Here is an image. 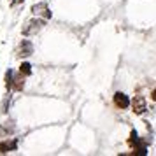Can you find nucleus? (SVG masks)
Instances as JSON below:
<instances>
[{"label": "nucleus", "instance_id": "f257e3e1", "mask_svg": "<svg viewBox=\"0 0 156 156\" xmlns=\"http://www.w3.org/2000/svg\"><path fill=\"white\" fill-rule=\"evenodd\" d=\"M44 27V20H30L23 27V35H34Z\"/></svg>", "mask_w": 156, "mask_h": 156}, {"label": "nucleus", "instance_id": "f03ea898", "mask_svg": "<svg viewBox=\"0 0 156 156\" xmlns=\"http://www.w3.org/2000/svg\"><path fill=\"white\" fill-rule=\"evenodd\" d=\"M130 104H132V107H133V112L135 114H142V112H146V109H147L146 100H144V97H140V95H137Z\"/></svg>", "mask_w": 156, "mask_h": 156}, {"label": "nucleus", "instance_id": "7ed1b4c3", "mask_svg": "<svg viewBox=\"0 0 156 156\" xmlns=\"http://www.w3.org/2000/svg\"><path fill=\"white\" fill-rule=\"evenodd\" d=\"M32 12H34V14H42L46 20H49V18H51V11H49V7H48V4H46V2L35 4V5L32 7Z\"/></svg>", "mask_w": 156, "mask_h": 156}, {"label": "nucleus", "instance_id": "20e7f679", "mask_svg": "<svg viewBox=\"0 0 156 156\" xmlns=\"http://www.w3.org/2000/svg\"><path fill=\"white\" fill-rule=\"evenodd\" d=\"M114 104L119 107V109H128V107H130V98H128L125 93L118 91L114 95Z\"/></svg>", "mask_w": 156, "mask_h": 156}, {"label": "nucleus", "instance_id": "39448f33", "mask_svg": "<svg viewBox=\"0 0 156 156\" xmlns=\"http://www.w3.org/2000/svg\"><path fill=\"white\" fill-rule=\"evenodd\" d=\"M32 53H34V46H32V42L23 41L21 46H20V56H30Z\"/></svg>", "mask_w": 156, "mask_h": 156}, {"label": "nucleus", "instance_id": "423d86ee", "mask_svg": "<svg viewBox=\"0 0 156 156\" xmlns=\"http://www.w3.org/2000/svg\"><path fill=\"white\" fill-rule=\"evenodd\" d=\"M16 147H18V142L16 140L2 142V144H0V153H9V151H14Z\"/></svg>", "mask_w": 156, "mask_h": 156}, {"label": "nucleus", "instance_id": "0eeeda50", "mask_svg": "<svg viewBox=\"0 0 156 156\" xmlns=\"http://www.w3.org/2000/svg\"><path fill=\"white\" fill-rule=\"evenodd\" d=\"M12 79H14V72L9 69V70L5 72V88H7V90L12 88Z\"/></svg>", "mask_w": 156, "mask_h": 156}, {"label": "nucleus", "instance_id": "6e6552de", "mask_svg": "<svg viewBox=\"0 0 156 156\" xmlns=\"http://www.w3.org/2000/svg\"><path fill=\"white\" fill-rule=\"evenodd\" d=\"M23 86H25V79H23V74H21V77L12 79V88H16V90H23Z\"/></svg>", "mask_w": 156, "mask_h": 156}, {"label": "nucleus", "instance_id": "1a4fd4ad", "mask_svg": "<svg viewBox=\"0 0 156 156\" xmlns=\"http://www.w3.org/2000/svg\"><path fill=\"white\" fill-rule=\"evenodd\" d=\"M20 70H21V74H23V76H30V74H32V65L25 62V63H21V67H20Z\"/></svg>", "mask_w": 156, "mask_h": 156}]
</instances>
